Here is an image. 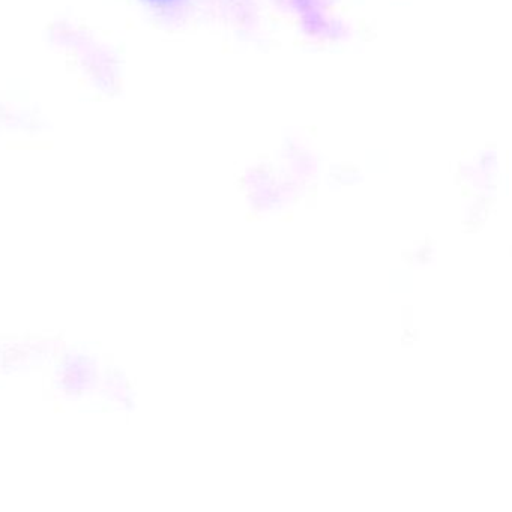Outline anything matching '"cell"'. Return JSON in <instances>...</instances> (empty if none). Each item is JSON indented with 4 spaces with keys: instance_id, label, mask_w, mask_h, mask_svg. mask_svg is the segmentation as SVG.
<instances>
[]
</instances>
